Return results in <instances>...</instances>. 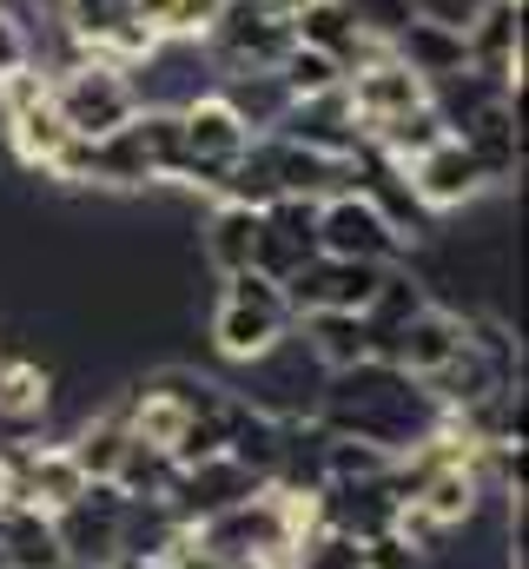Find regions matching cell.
Segmentation results:
<instances>
[{
  "label": "cell",
  "instance_id": "6da1fadb",
  "mask_svg": "<svg viewBox=\"0 0 529 569\" xmlns=\"http://www.w3.org/2000/svg\"><path fill=\"white\" fill-rule=\"evenodd\" d=\"M318 430H338V437H365L378 450H410L423 443L430 430L443 425L437 398L423 391V378H403L385 358H358L345 371H325V391L311 398L305 411Z\"/></svg>",
  "mask_w": 529,
  "mask_h": 569
},
{
  "label": "cell",
  "instance_id": "7a4b0ae2",
  "mask_svg": "<svg viewBox=\"0 0 529 569\" xmlns=\"http://www.w3.org/2000/svg\"><path fill=\"white\" fill-rule=\"evenodd\" d=\"M40 73H47V100H53V113L73 140H107L113 127H127L146 107L139 80L127 67L100 60V53H67L60 67H40Z\"/></svg>",
  "mask_w": 529,
  "mask_h": 569
},
{
  "label": "cell",
  "instance_id": "3957f363",
  "mask_svg": "<svg viewBox=\"0 0 529 569\" xmlns=\"http://www.w3.org/2000/svg\"><path fill=\"white\" fill-rule=\"evenodd\" d=\"M291 338V305L285 284L264 272H232L219 279V305H212V351L226 365H259L264 351H278Z\"/></svg>",
  "mask_w": 529,
  "mask_h": 569
},
{
  "label": "cell",
  "instance_id": "277c9868",
  "mask_svg": "<svg viewBox=\"0 0 529 569\" xmlns=\"http://www.w3.org/2000/svg\"><path fill=\"white\" fill-rule=\"evenodd\" d=\"M179 152H186V172L179 186H199V192H219V179L239 166V152L252 146V127L232 113L226 93H186L179 107Z\"/></svg>",
  "mask_w": 529,
  "mask_h": 569
},
{
  "label": "cell",
  "instance_id": "5b68a950",
  "mask_svg": "<svg viewBox=\"0 0 529 569\" xmlns=\"http://www.w3.org/2000/svg\"><path fill=\"white\" fill-rule=\"evenodd\" d=\"M291 47H298V33L278 0H219V13L206 27V53L226 73H271Z\"/></svg>",
  "mask_w": 529,
  "mask_h": 569
},
{
  "label": "cell",
  "instance_id": "8992f818",
  "mask_svg": "<svg viewBox=\"0 0 529 569\" xmlns=\"http://www.w3.org/2000/svg\"><path fill=\"white\" fill-rule=\"evenodd\" d=\"M0 127H7L13 159H20L27 172H40V179H47V166L60 159V146L73 140V133L60 127L53 100H47V73H40V67H20V73L0 80Z\"/></svg>",
  "mask_w": 529,
  "mask_h": 569
},
{
  "label": "cell",
  "instance_id": "52a82bcc",
  "mask_svg": "<svg viewBox=\"0 0 529 569\" xmlns=\"http://www.w3.org/2000/svg\"><path fill=\"white\" fill-rule=\"evenodd\" d=\"M410 239L365 199V192H331L318 199V259H365V266H397Z\"/></svg>",
  "mask_w": 529,
  "mask_h": 569
},
{
  "label": "cell",
  "instance_id": "ba28073f",
  "mask_svg": "<svg viewBox=\"0 0 529 569\" xmlns=\"http://www.w3.org/2000/svg\"><path fill=\"white\" fill-rule=\"evenodd\" d=\"M403 179H410L423 219H437V212H463V206H477V199L490 192V172L477 166V152L457 140V133L437 140L430 152H417V159L403 166Z\"/></svg>",
  "mask_w": 529,
  "mask_h": 569
},
{
  "label": "cell",
  "instance_id": "9c48e42d",
  "mask_svg": "<svg viewBox=\"0 0 529 569\" xmlns=\"http://www.w3.org/2000/svg\"><path fill=\"white\" fill-rule=\"evenodd\" d=\"M430 100V87L397 60L391 47L378 53V60H365V67H351L345 73V107H351V120H358V133L371 140L378 127H391V120H403V113H417Z\"/></svg>",
  "mask_w": 529,
  "mask_h": 569
},
{
  "label": "cell",
  "instance_id": "30bf717a",
  "mask_svg": "<svg viewBox=\"0 0 529 569\" xmlns=\"http://www.w3.org/2000/svg\"><path fill=\"white\" fill-rule=\"evenodd\" d=\"M127 510L132 503L113 490V483H87V497L67 503V510L53 517L67 563L73 569H107L113 563V557H120V537H127Z\"/></svg>",
  "mask_w": 529,
  "mask_h": 569
},
{
  "label": "cell",
  "instance_id": "8fae6325",
  "mask_svg": "<svg viewBox=\"0 0 529 569\" xmlns=\"http://www.w3.org/2000/svg\"><path fill=\"white\" fill-rule=\"evenodd\" d=\"M457 27H463L470 73L523 93V0H477Z\"/></svg>",
  "mask_w": 529,
  "mask_h": 569
},
{
  "label": "cell",
  "instance_id": "7c38bea8",
  "mask_svg": "<svg viewBox=\"0 0 529 569\" xmlns=\"http://www.w3.org/2000/svg\"><path fill=\"white\" fill-rule=\"evenodd\" d=\"M457 140L477 152V166L490 172V186H510L523 172V113H517V93L510 87H490L463 120H457Z\"/></svg>",
  "mask_w": 529,
  "mask_h": 569
},
{
  "label": "cell",
  "instance_id": "4fadbf2b",
  "mask_svg": "<svg viewBox=\"0 0 529 569\" xmlns=\"http://www.w3.org/2000/svg\"><path fill=\"white\" fill-rule=\"evenodd\" d=\"M311 259H318V199H271L259 212L252 272H264L271 284H291Z\"/></svg>",
  "mask_w": 529,
  "mask_h": 569
},
{
  "label": "cell",
  "instance_id": "5bb4252c",
  "mask_svg": "<svg viewBox=\"0 0 529 569\" xmlns=\"http://www.w3.org/2000/svg\"><path fill=\"white\" fill-rule=\"evenodd\" d=\"M259 490H264L259 470H246V463H232V457H206V463H186V470L172 477L166 510H172V523L192 530V523H206V517H219V510L259 497Z\"/></svg>",
  "mask_w": 529,
  "mask_h": 569
},
{
  "label": "cell",
  "instance_id": "9a60e30c",
  "mask_svg": "<svg viewBox=\"0 0 529 569\" xmlns=\"http://www.w3.org/2000/svg\"><path fill=\"white\" fill-rule=\"evenodd\" d=\"M457 345H463V311H450V305H423V311H410L397 331L378 338V358L397 365L403 378H430V371H443L450 358H457Z\"/></svg>",
  "mask_w": 529,
  "mask_h": 569
},
{
  "label": "cell",
  "instance_id": "2e32d148",
  "mask_svg": "<svg viewBox=\"0 0 529 569\" xmlns=\"http://www.w3.org/2000/svg\"><path fill=\"white\" fill-rule=\"evenodd\" d=\"M378 284H385V266H365V259H311L298 279L285 284V305H291V318H305V311H371V298H378Z\"/></svg>",
  "mask_w": 529,
  "mask_h": 569
},
{
  "label": "cell",
  "instance_id": "e0dca14e",
  "mask_svg": "<svg viewBox=\"0 0 529 569\" xmlns=\"http://www.w3.org/2000/svg\"><path fill=\"white\" fill-rule=\"evenodd\" d=\"M7 470H13V503H33L47 517H60L67 503H80L87 483H93L73 463L67 443H20V450H7Z\"/></svg>",
  "mask_w": 529,
  "mask_h": 569
},
{
  "label": "cell",
  "instance_id": "ac0fdd59",
  "mask_svg": "<svg viewBox=\"0 0 529 569\" xmlns=\"http://www.w3.org/2000/svg\"><path fill=\"white\" fill-rule=\"evenodd\" d=\"M397 490L391 477H358V483H318V523H331V530H345V537H358V543H371V537H385L397 530Z\"/></svg>",
  "mask_w": 529,
  "mask_h": 569
},
{
  "label": "cell",
  "instance_id": "d6986e66",
  "mask_svg": "<svg viewBox=\"0 0 529 569\" xmlns=\"http://www.w3.org/2000/svg\"><path fill=\"white\" fill-rule=\"evenodd\" d=\"M391 53L423 80V87H443V80H457V73H470V53H463V27L457 20H443V13H417L403 33L391 40Z\"/></svg>",
  "mask_w": 529,
  "mask_h": 569
},
{
  "label": "cell",
  "instance_id": "ffe728a7",
  "mask_svg": "<svg viewBox=\"0 0 529 569\" xmlns=\"http://www.w3.org/2000/svg\"><path fill=\"white\" fill-rule=\"evenodd\" d=\"M291 33H298V47H311V53H331L345 73L385 53L378 40H365V33H358V20L345 13V0H305V7L291 13Z\"/></svg>",
  "mask_w": 529,
  "mask_h": 569
},
{
  "label": "cell",
  "instance_id": "44dd1931",
  "mask_svg": "<svg viewBox=\"0 0 529 569\" xmlns=\"http://www.w3.org/2000/svg\"><path fill=\"white\" fill-rule=\"evenodd\" d=\"M291 338L305 345V358L318 371H345V365L371 358V325L358 311H305V318H291Z\"/></svg>",
  "mask_w": 529,
  "mask_h": 569
},
{
  "label": "cell",
  "instance_id": "7402d4cb",
  "mask_svg": "<svg viewBox=\"0 0 529 569\" xmlns=\"http://www.w3.org/2000/svg\"><path fill=\"white\" fill-rule=\"evenodd\" d=\"M0 569H73L47 510H33V503L0 510Z\"/></svg>",
  "mask_w": 529,
  "mask_h": 569
},
{
  "label": "cell",
  "instance_id": "603a6c76",
  "mask_svg": "<svg viewBox=\"0 0 529 569\" xmlns=\"http://www.w3.org/2000/svg\"><path fill=\"white\" fill-rule=\"evenodd\" d=\"M199 252L219 279L232 272H252V252H259V212L252 206H232V199H212L206 226H199Z\"/></svg>",
  "mask_w": 529,
  "mask_h": 569
},
{
  "label": "cell",
  "instance_id": "cb8c5ba5",
  "mask_svg": "<svg viewBox=\"0 0 529 569\" xmlns=\"http://www.w3.org/2000/svg\"><path fill=\"white\" fill-rule=\"evenodd\" d=\"M132 430L127 418H120V405H107V411H93L87 425L67 437V450H73V463L93 477V483H113V470H120V457H127Z\"/></svg>",
  "mask_w": 529,
  "mask_h": 569
},
{
  "label": "cell",
  "instance_id": "d4e9b609",
  "mask_svg": "<svg viewBox=\"0 0 529 569\" xmlns=\"http://www.w3.org/2000/svg\"><path fill=\"white\" fill-rule=\"evenodd\" d=\"M437 140H450V127H443L437 100H423L417 113H403V120H391V127H378V133H371V146H378L385 159H397V166H410L417 152H430Z\"/></svg>",
  "mask_w": 529,
  "mask_h": 569
},
{
  "label": "cell",
  "instance_id": "484cf974",
  "mask_svg": "<svg viewBox=\"0 0 529 569\" xmlns=\"http://www.w3.org/2000/svg\"><path fill=\"white\" fill-rule=\"evenodd\" d=\"M271 73H278L285 100H325V93H338V87H345V67H338L331 53H311V47H291Z\"/></svg>",
  "mask_w": 529,
  "mask_h": 569
},
{
  "label": "cell",
  "instance_id": "4316f807",
  "mask_svg": "<svg viewBox=\"0 0 529 569\" xmlns=\"http://www.w3.org/2000/svg\"><path fill=\"white\" fill-rule=\"evenodd\" d=\"M278 569H365V543L345 537V530H331V523H311V530L285 550Z\"/></svg>",
  "mask_w": 529,
  "mask_h": 569
},
{
  "label": "cell",
  "instance_id": "83f0119b",
  "mask_svg": "<svg viewBox=\"0 0 529 569\" xmlns=\"http://www.w3.org/2000/svg\"><path fill=\"white\" fill-rule=\"evenodd\" d=\"M345 13L358 20V33L365 40H378V47H391L397 33L423 13V0H345Z\"/></svg>",
  "mask_w": 529,
  "mask_h": 569
},
{
  "label": "cell",
  "instance_id": "f1b7e54d",
  "mask_svg": "<svg viewBox=\"0 0 529 569\" xmlns=\"http://www.w3.org/2000/svg\"><path fill=\"white\" fill-rule=\"evenodd\" d=\"M365 569H430V557H423L403 530H385V537L365 543Z\"/></svg>",
  "mask_w": 529,
  "mask_h": 569
},
{
  "label": "cell",
  "instance_id": "f546056e",
  "mask_svg": "<svg viewBox=\"0 0 529 569\" xmlns=\"http://www.w3.org/2000/svg\"><path fill=\"white\" fill-rule=\"evenodd\" d=\"M20 67H33V33H27L13 13H0V80L20 73Z\"/></svg>",
  "mask_w": 529,
  "mask_h": 569
},
{
  "label": "cell",
  "instance_id": "4dcf8cb0",
  "mask_svg": "<svg viewBox=\"0 0 529 569\" xmlns=\"http://www.w3.org/2000/svg\"><path fill=\"white\" fill-rule=\"evenodd\" d=\"M13 503V470H7V457H0V510Z\"/></svg>",
  "mask_w": 529,
  "mask_h": 569
}]
</instances>
